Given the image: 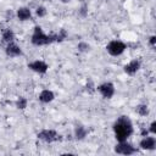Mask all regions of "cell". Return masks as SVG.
I'll return each mask as SVG.
<instances>
[{"instance_id":"obj_1","label":"cell","mask_w":156,"mask_h":156,"mask_svg":"<svg viewBox=\"0 0 156 156\" xmlns=\"http://www.w3.org/2000/svg\"><path fill=\"white\" fill-rule=\"evenodd\" d=\"M113 132L118 141H126L133 134L132 121L127 116H121L113 124Z\"/></svg>"},{"instance_id":"obj_2","label":"cell","mask_w":156,"mask_h":156,"mask_svg":"<svg viewBox=\"0 0 156 156\" xmlns=\"http://www.w3.org/2000/svg\"><path fill=\"white\" fill-rule=\"evenodd\" d=\"M30 41L32 44L37 45V46H41V45H48V44H51L54 41H56V34H51V35H48L43 32V29L37 26L34 28V32L32 34V38H30Z\"/></svg>"},{"instance_id":"obj_3","label":"cell","mask_w":156,"mask_h":156,"mask_svg":"<svg viewBox=\"0 0 156 156\" xmlns=\"http://www.w3.org/2000/svg\"><path fill=\"white\" fill-rule=\"evenodd\" d=\"M126 48H127V46H126V44H124L123 41H121V40H112V41H110V43L107 44L106 50H107V52H108L110 55H112V56H119L121 54L124 52Z\"/></svg>"},{"instance_id":"obj_4","label":"cell","mask_w":156,"mask_h":156,"mask_svg":"<svg viewBox=\"0 0 156 156\" xmlns=\"http://www.w3.org/2000/svg\"><path fill=\"white\" fill-rule=\"evenodd\" d=\"M38 138L45 143H54L60 139V135L54 129H43L41 132L38 133Z\"/></svg>"},{"instance_id":"obj_5","label":"cell","mask_w":156,"mask_h":156,"mask_svg":"<svg viewBox=\"0 0 156 156\" xmlns=\"http://www.w3.org/2000/svg\"><path fill=\"white\" fill-rule=\"evenodd\" d=\"M115 151L117 152V154H121V155H133V154H135L136 152V149L132 145V144H129V143H127V140L126 141H118V144L115 146Z\"/></svg>"},{"instance_id":"obj_6","label":"cell","mask_w":156,"mask_h":156,"mask_svg":"<svg viewBox=\"0 0 156 156\" xmlns=\"http://www.w3.org/2000/svg\"><path fill=\"white\" fill-rule=\"evenodd\" d=\"M98 90L99 93L105 98V99H111L115 94V85L110 82H106V83H102L98 87Z\"/></svg>"},{"instance_id":"obj_7","label":"cell","mask_w":156,"mask_h":156,"mask_svg":"<svg viewBox=\"0 0 156 156\" xmlns=\"http://www.w3.org/2000/svg\"><path fill=\"white\" fill-rule=\"evenodd\" d=\"M28 68H30L32 71H34V72H37V73L43 74V73H45V72L48 71L49 66H48L46 62H44V61H41V60H35V61L28 63Z\"/></svg>"},{"instance_id":"obj_8","label":"cell","mask_w":156,"mask_h":156,"mask_svg":"<svg viewBox=\"0 0 156 156\" xmlns=\"http://www.w3.org/2000/svg\"><path fill=\"white\" fill-rule=\"evenodd\" d=\"M139 146H140L141 149H144V150H154L155 146H156V139H155L154 136L146 135V136H144V138L140 140Z\"/></svg>"},{"instance_id":"obj_9","label":"cell","mask_w":156,"mask_h":156,"mask_svg":"<svg viewBox=\"0 0 156 156\" xmlns=\"http://www.w3.org/2000/svg\"><path fill=\"white\" fill-rule=\"evenodd\" d=\"M139 68H140V61L135 58V60H132L129 63H127L124 66V72L129 76H133L139 71Z\"/></svg>"},{"instance_id":"obj_10","label":"cell","mask_w":156,"mask_h":156,"mask_svg":"<svg viewBox=\"0 0 156 156\" xmlns=\"http://www.w3.org/2000/svg\"><path fill=\"white\" fill-rule=\"evenodd\" d=\"M5 51H6V55H7V56H10V57H16V56H20V55L22 54L21 48H20L17 44H15L13 41L7 44V46H6Z\"/></svg>"},{"instance_id":"obj_11","label":"cell","mask_w":156,"mask_h":156,"mask_svg":"<svg viewBox=\"0 0 156 156\" xmlns=\"http://www.w3.org/2000/svg\"><path fill=\"white\" fill-rule=\"evenodd\" d=\"M54 99H55V94H54L51 90H49V89H45V90H43V91L39 94V100H40L41 102H44V104L51 102Z\"/></svg>"},{"instance_id":"obj_12","label":"cell","mask_w":156,"mask_h":156,"mask_svg":"<svg viewBox=\"0 0 156 156\" xmlns=\"http://www.w3.org/2000/svg\"><path fill=\"white\" fill-rule=\"evenodd\" d=\"M17 17L21 21H27V20H29L32 17V12H30V10L28 7H20L17 10Z\"/></svg>"},{"instance_id":"obj_13","label":"cell","mask_w":156,"mask_h":156,"mask_svg":"<svg viewBox=\"0 0 156 156\" xmlns=\"http://www.w3.org/2000/svg\"><path fill=\"white\" fill-rule=\"evenodd\" d=\"M87 134H88V130L85 129V127H83V126H77L76 127V129H74V136H76V139L82 140V139H84L87 136Z\"/></svg>"},{"instance_id":"obj_14","label":"cell","mask_w":156,"mask_h":156,"mask_svg":"<svg viewBox=\"0 0 156 156\" xmlns=\"http://www.w3.org/2000/svg\"><path fill=\"white\" fill-rule=\"evenodd\" d=\"M13 39H15V33L11 30V29H5L4 32H2V40L5 41V43H12L13 41Z\"/></svg>"},{"instance_id":"obj_15","label":"cell","mask_w":156,"mask_h":156,"mask_svg":"<svg viewBox=\"0 0 156 156\" xmlns=\"http://www.w3.org/2000/svg\"><path fill=\"white\" fill-rule=\"evenodd\" d=\"M135 111H136V113H138L139 116H147V115H149V107H147L146 105H144V104L138 105V106L135 107Z\"/></svg>"},{"instance_id":"obj_16","label":"cell","mask_w":156,"mask_h":156,"mask_svg":"<svg viewBox=\"0 0 156 156\" xmlns=\"http://www.w3.org/2000/svg\"><path fill=\"white\" fill-rule=\"evenodd\" d=\"M16 107L20 108V110H23L27 107V99L23 98V96H20L17 100H16Z\"/></svg>"},{"instance_id":"obj_17","label":"cell","mask_w":156,"mask_h":156,"mask_svg":"<svg viewBox=\"0 0 156 156\" xmlns=\"http://www.w3.org/2000/svg\"><path fill=\"white\" fill-rule=\"evenodd\" d=\"M77 49H78V51H80V52H87V51L89 50V44H88V43H84V41H80V43L78 44Z\"/></svg>"},{"instance_id":"obj_18","label":"cell","mask_w":156,"mask_h":156,"mask_svg":"<svg viewBox=\"0 0 156 156\" xmlns=\"http://www.w3.org/2000/svg\"><path fill=\"white\" fill-rule=\"evenodd\" d=\"M66 37H67V32L65 29H61L58 34H56V41H62L63 39H66Z\"/></svg>"},{"instance_id":"obj_19","label":"cell","mask_w":156,"mask_h":156,"mask_svg":"<svg viewBox=\"0 0 156 156\" xmlns=\"http://www.w3.org/2000/svg\"><path fill=\"white\" fill-rule=\"evenodd\" d=\"M35 13H37L38 17H44V16L46 15V9H45L44 6H39V7H37Z\"/></svg>"},{"instance_id":"obj_20","label":"cell","mask_w":156,"mask_h":156,"mask_svg":"<svg viewBox=\"0 0 156 156\" xmlns=\"http://www.w3.org/2000/svg\"><path fill=\"white\" fill-rule=\"evenodd\" d=\"M149 133H151V134H156V121H152V122H151L150 128H149Z\"/></svg>"},{"instance_id":"obj_21","label":"cell","mask_w":156,"mask_h":156,"mask_svg":"<svg viewBox=\"0 0 156 156\" xmlns=\"http://www.w3.org/2000/svg\"><path fill=\"white\" fill-rule=\"evenodd\" d=\"M149 43H150V45L154 48V46H155V44H156V37H155V35H151V37H150V39H149Z\"/></svg>"},{"instance_id":"obj_22","label":"cell","mask_w":156,"mask_h":156,"mask_svg":"<svg viewBox=\"0 0 156 156\" xmlns=\"http://www.w3.org/2000/svg\"><path fill=\"white\" fill-rule=\"evenodd\" d=\"M140 134H141V136H146V135H149V129L141 128V130H140Z\"/></svg>"},{"instance_id":"obj_23","label":"cell","mask_w":156,"mask_h":156,"mask_svg":"<svg viewBox=\"0 0 156 156\" xmlns=\"http://www.w3.org/2000/svg\"><path fill=\"white\" fill-rule=\"evenodd\" d=\"M82 11H80V13H82V16H85V13H87V6L84 5V6H82V9H80Z\"/></svg>"},{"instance_id":"obj_24","label":"cell","mask_w":156,"mask_h":156,"mask_svg":"<svg viewBox=\"0 0 156 156\" xmlns=\"http://www.w3.org/2000/svg\"><path fill=\"white\" fill-rule=\"evenodd\" d=\"M89 90L93 91V82L91 80H89Z\"/></svg>"},{"instance_id":"obj_25","label":"cell","mask_w":156,"mask_h":156,"mask_svg":"<svg viewBox=\"0 0 156 156\" xmlns=\"http://www.w3.org/2000/svg\"><path fill=\"white\" fill-rule=\"evenodd\" d=\"M61 1H62V2H69L71 0H61Z\"/></svg>"}]
</instances>
